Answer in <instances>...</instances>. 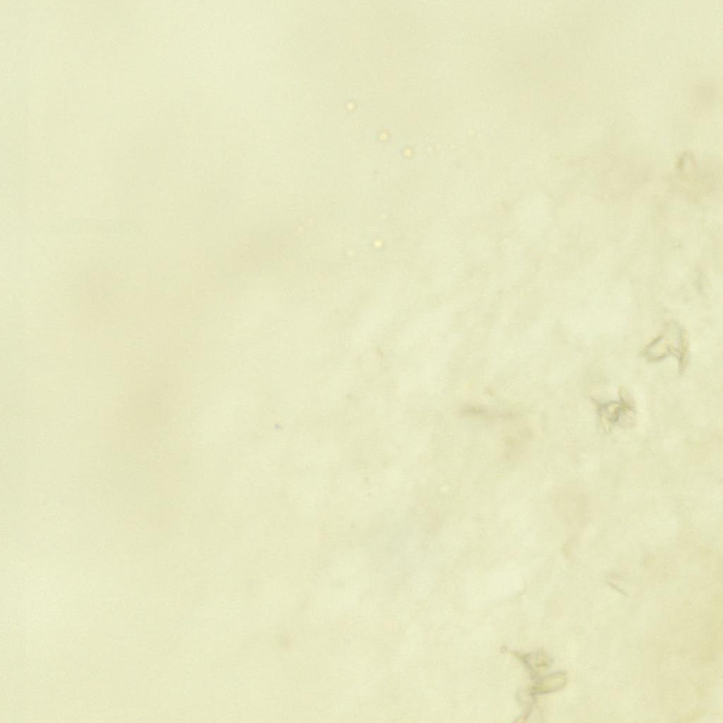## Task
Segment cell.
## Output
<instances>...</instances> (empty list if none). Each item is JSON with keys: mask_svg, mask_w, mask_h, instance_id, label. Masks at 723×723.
I'll use <instances>...</instances> for the list:
<instances>
[{"mask_svg": "<svg viewBox=\"0 0 723 723\" xmlns=\"http://www.w3.org/2000/svg\"><path fill=\"white\" fill-rule=\"evenodd\" d=\"M688 347L684 330L679 323L671 321L666 323L662 332L645 346L642 354L650 362H659L674 356L679 361L680 369L683 370L688 362Z\"/></svg>", "mask_w": 723, "mask_h": 723, "instance_id": "obj_1", "label": "cell"}, {"mask_svg": "<svg viewBox=\"0 0 723 723\" xmlns=\"http://www.w3.org/2000/svg\"><path fill=\"white\" fill-rule=\"evenodd\" d=\"M566 681L564 672H556L542 679L534 687V691L538 693L555 691L563 688Z\"/></svg>", "mask_w": 723, "mask_h": 723, "instance_id": "obj_2", "label": "cell"}]
</instances>
